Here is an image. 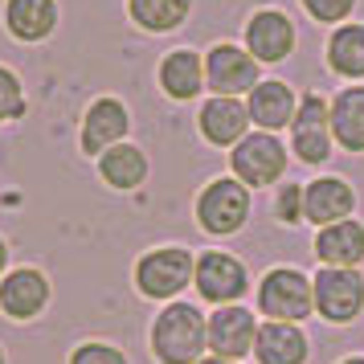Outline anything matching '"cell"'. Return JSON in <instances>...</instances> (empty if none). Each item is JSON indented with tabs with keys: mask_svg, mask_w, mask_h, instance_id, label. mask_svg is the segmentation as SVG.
Segmentation results:
<instances>
[{
	"mask_svg": "<svg viewBox=\"0 0 364 364\" xmlns=\"http://www.w3.org/2000/svg\"><path fill=\"white\" fill-rule=\"evenodd\" d=\"M209 348V319L193 303H168L151 323V352L160 364H197Z\"/></svg>",
	"mask_w": 364,
	"mask_h": 364,
	"instance_id": "obj_1",
	"label": "cell"
},
{
	"mask_svg": "<svg viewBox=\"0 0 364 364\" xmlns=\"http://www.w3.org/2000/svg\"><path fill=\"white\" fill-rule=\"evenodd\" d=\"M197 274V258L181 246H160L148 250L135 262V287L148 299H176Z\"/></svg>",
	"mask_w": 364,
	"mask_h": 364,
	"instance_id": "obj_2",
	"label": "cell"
},
{
	"mask_svg": "<svg viewBox=\"0 0 364 364\" xmlns=\"http://www.w3.org/2000/svg\"><path fill=\"white\" fill-rule=\"evenodd\" d=\"M258 307L262 315H270L274 323H299V319H307L315 307V287L299 270H270L258 287Z\"/></svg>",
	"mask_w": 364,
	"mask_h": 364,
	"instance_id": "obj_3",
	"label": "cell"
},
{
	"mask_svg": "<svg viewBox=\"0 0 364 364\" xmlns=\"http://www.w3.org/2000/svg\"><path fill=\"white\" fill-rule=\"evenodd\" d=\"M233 176L250 188H266V184H274L287 172V148H282L279 139L270 132H254L246 135L242 144H233Z\"/></svg>",
	"mask_w": 364,
	"mask_h": 364,
	"instance_id": "obj_4",
	"label": "cell"
},
{
	"mask_svg": "<svg viewBox=\"0 0 364 364\" xmlns=\"http://www.w3.org/2000/svg\"><path fill=\"white\" fill-rule=\"evenodd\" d=\"M246 217H250V193L242 181L221 176V181L205 184V193L197 197V221L200 230L209 233H237L246 225Z\"/></svg>",
	"mask_w": 364,
	"mask_h": 364,
	"instance_id": "obj_5",
	"label": "cell"
},
{
	"mask_svg": "<svg viewBox=\"0 0 364 364\" xmlns=\"http://www.w3.org/2000/svg\"><path fill=\"white\" fill-rule=\"evenodd\" d=\"M315 287V307L323 319L331 323H348L356 319L364 307V279L352 270V266H323L319 279L311 282Z\"/></svg>",
	"mask_w": 364,
	"mask_h": 364,
	"instance_id": "obj_6",
	"label": "cell"
},
{
	"mask_svg": "<svg viewBox=\"0 0 364 364\" xmlns=\"http://www.w3.org/2000/svg\"><path fill=\"white\" fill-rule=\"evenodd\" d=\"M50 279L37 266H17L0 279V311L17 323H29L50 307Z\"/></svg>",
	"mask_w": 364,
	"mask_h": 364,
	"instance_id": "obj_7",
	"label": "cell"
},
{
	"mask_svg": "<svg viewBox=\"0 0 364 364\" xmlns=\"http://www.w3.org/2000/svg\"><path fill=\"white\" fill-rule=\"evenodd\" d=\"M205 82L213 95H225V99H237L258 86V62L250 50H237V46H213L205 53Z\"/></svg>",
	"mask_w": 364,
	"mask_h": 364,
	"instance_id": "obj_8",
	"label": "cell"
},
{
	"mask_svg": "<svg viewBox=\"0 0 364 364\" xmlns=\"http://www.w3.org/2000/svg\"><path fill=\"white\" fill-rule=\"evenodd\" d=\"M197 295L205 303H217V307H225V303H237V299L246 295V266L230 258V254H221V250H209V254H200L197 258Z\"/></svg>",
	"mask_w": 364,
	"mask_h": 364,
	"instance_id": "obj_9",
	"label": "cell"
},
{
	"mask_svg": "<svg viewBox=\"0 0 364 364\" xmlns=\"http://www.w3.org/2000/svg\"><path fill=\"white\" fill-rule=\"evenodd\" d=\"M132 132V115H127V107L111 95H102L86 107L82 115V151L86 156H102V151H111L115 144H123V135Z\"/></svg>",
	"mask_w": 364,
	"mask_h": 364,
	"instance_id": "obj_10",
	"label": "cell"
},
{
	"mask_svg": "<svg viewBox=\"0 0 364 364\" xmlns=\"http://www.w3.org/2000/svg\"><path fill=\"white\" fill-rule=\"evenodd\" d=\"M295 156L303 164H323L331 156V111L319 95H307L295 111Z\"/></svg>",
	"mask_w": 364,
	"mask_h": 364,
	"instance_id": "obj_11",
	"label": "cell"
},
{
	"mask_svg": "<svg viewBox=\"0 0 364 364\" xmlns=\"http://www.w3.org/2000/svg\"><path fill=\"white\" fill-rule=\"evenodd\" d=\"M258 340V323H254V315L246 307H237V303H225V307H217L209 315V352L221 356V360H237V356H246L250 348Z\"/></svg>",
	"mask_w": 364,
	"mask_h": 364,
	"instance_id": "obj_12",
	"label": "cell"
},
{
	"mask_svg": "<svg viewBox=\"0 0 364 364\" xmlns=\"http://www.w3.org/2000/svg\"><path fill=\"white\" fill-rule=\"evenodd\" d=\"M246 46L254 53V62H287L295 50V25L274 9H262L246 25Z\"/></svg>",
	"mask_w": 364,
	"mask_h": 364,
	"instance_id": "obj_13",
	"label": "cell"
},
{
	"mask_svg": "<svg viewBox=\"0 0 364 364\" xmlns=\"http://www.w3.org/2000/svg\"><path fill=\"white\" fill-rule=\"evenodd\" d=\"M250 127V107L242 99H225L217 95L200 107V135L217 144V148H230V144H242Z\"/></svg>",
	"mask_w": 364,
	"mask_h": 364,
	"instance_id": "obj_14",
	"label": "cell"
},
{
	"mask_svg": "<svg viewBox=\"0 0 364 364\" xmlns=\"http://www.w3.org/2000/svg\"><path fill=\"white\" fill-rule=\"evenodd\" d=\"M4 29L25 46L46 41L58 29V0H4Z\"/></svg>",
	"mask_w": 364,
	"mask_h": 364,
	"instance_id": "obj_15",
	"label": "cell"
},
{
	"mask_svg": "<svg viewBox=\"0 0 364 364\" xmlns=\"http://www.w3.org/2000/svg\"><path fill=\"white\" fill-rule=\"evenodd\" d=\"M352 205H356V193L348 188L344 181H336V176H323V181H315L303 188V217L315 221V225H336V221H344L352 213Z\"/></svg>",
	"mask_w": 364,
	"mask_h": 364,
	"instance_id": "obj_16",
	"label": "cell"
},
{
	"mask_svg": "<svg viewBox=\"0 0 364 364\" xmlns=\"http://www.w3.org/2000/svg\"><path fill=\"white\" fill-rule=\"evenodd\" d=\"M160 86H164L168 99H197L200 86H205V58L193 50H172L160 62Z\"/></svg>",
	"mask_w": 364,
	"mask_h": 364,
	"instance_id": "obj_17",
	"label": "cell"
},
{
	"mask_svg": "<svg viewBox=\"0 0 364 364\" xmlns=\"http://www.w3.org/2000/svg\"><path fill=\"white\" fill-rule=\"evenodd\" d=\"M258 364H303L307 360V336L295 323H262L254 340Z\"/></svg>",
	"mask_w": 364,
	"mask_h": 364,
	"instance_id": "obj_18",
	"label": "cell"
},
{
	"mask_svg": "<svg viewBox=\"0 0 364 364\" xmlns=\"http://www.w3.org/2000/svg\"><path fill=\"white\" fill-rule=\"evenodd\" d=\"M315 254L328 266H356L364 258V225L360 221H336L323 225L315 237Z\"/></svg>",
	"mask_w": 364,
	"mask_h": 364,
	"instance_id": "obj_19",
	"label": "cell"
},
{
	"mask_svg": "<svg viewBox=\"0 0 364 364\" xmlns=\"http://www.w3.org/2000/svg\"><path fill=\"white\" fill-rule=\"evenodd\" d=\"M250 119L266 127V132H274V127H287L291 119H295V95H291V86L287 82H258L250 90Z\"/></svg>",
	"mask_w": 364,
	"mask_h": 364,
	"instance_id": "obj_20",
	"label": "cell"
},
{
	"mask_svg": "<svg viewBox=\"0 0 364 364\" xmlns=\"http://www.w3.org/2000/svg\"><path fill=\"white\" fill-rule=\"evenodd\" d=\"M99 176L111 188H119V193H132V188H139L148 181V156L135 144H115L111 151L99 156Z\"/></svg>",
	"mask_w": 364,
	"mask_h": 364,
	"instance_id": "obj_21",
	"label": "cell"
},
{
	"mask_svg": "<svg viewBox=\"0 0 364 364\" xmlns=\"http://www.w3.org/2000/svg\"><path fill=\"white\" fill-rule=\"evenodd\" d=\"M331 135L348 151H364V86H348L331 99Z\"/></svg>",
	"mask_w": 364,
	"mask_h": 364,
	"instance_id": "obj_22",
	"label": "cell"
},
{
	"mask_svg": "<svg viewBox=\"0 0 364 364\" xmlns=\"http://www.w3.org/2000/svg\"><path fill=\"white\" fill-rule=\"evenodd\" d=\"M127 13L148 33H172L193 13V0H127Z\"/></svg>",
	"mask_w": 364,
	"mask_h": 364,
	"instance_id": "obj_23",
	"label": "cell"
},
{
	"mask_svg": "<svg viewBox=\"0 0 364 364\" xmlns=\"http://www.w3.org/2000/svg\"><path fill=\"white\" fill-rule=\"evenodd\" d=\"M328 62L336 74L364 78V25H344L328 41Z\"/></svg>",
	"mask_w": 364,
	"mask_h": 364,
	"instance_id": "obj_24",
	"label": "cell"
},
{
	"mask_svg": "<svg viewBox=\"0 0 364 364\" xmlns=\"http://www.w3.org/2000/svg\"><path fill=\"white\" fill-rule=\"evenodd\" d=\"M29 111V99H25V86L9 66H0V123H17Z\"/></svg>",
	"mask_w": 364,
	"mask_h": 364,
	"instance_id": "obj_25",
	"label": "cell"
},
{
	"mask_svg": "<svg viewBox=\"0 0 364 364\" xmlns=\"http://www.w3.org/2000/svg\"><path fill=\"white\" fill-rule=\"evenodd\" d=\"M70 364H127V356L111 344H99V340H90V344H78L70 352Z\"/></svg>",
	"mask_w": 364,
	"mask_h": 364,
	"instance_id": "obj_26",
	"label": "cell"
},
{
	"mask_svg": "<svg viewBox=\"0 0 364 364\" xmlns=\"http://www.w3.org/2000/svg\"><path fill=\"white\" fill-rule=\"evenodd\" d=\"M274 213H279V221H287V225H295L299 217H303V188H299V184H282L279 188Z\"/></svg>",
	"mask_w": 364,
	"mask_h": 364,
	"instance_id": "obj_27",
	"label": "cell"
},
{
	"mask_svg": "<svg viewBox=\"0 0 364 364\" xmlns=\"http://www.w3.org/2000/svg\"><path fill=\"white\" fill-rule=\"evenodd\" d=\"M352 4H356V0H303V9H307L315 21H323V25L344 21L348 13H352Z\"/></svg>",
	"mask_w": 364,
	"mask_h": 364,
	"instance_id": "obj_28",
	"label": "cell"
},
{
	"mask_svg": "<svg viewBox=\"0 0 364 364\" xmlns=\"http://www.w3.org/2000/svg\"><path fill=\"white\" fill-rule=\"evenodd\" d=\"M4 274H9V242L0 237V279H4Z\"/></svg>",
	"mask_w": 364,
	"mask_h": 364,
	"instance_id": "obj_29",
	"label": "cell"
},
{
	"mask_svg": "<svg viewBox=\"0 0 364 364\" xmlns=\"http://www.w3.org/2000/svg\"><path fill=\"white\" fill-rule=\"evenodd\" d=\"M197 364H237V360H221V356H209V360H197Z\"/></svg>",
	"mask_w": 364,
	"mask_h": 364,
	"instance_id": "obj_30",
	"label": "cell"
},
{
	"mask_svg": "<svg viewBox=\"0 0 364 364\" xmlns=\"http://www.w3.org/2000/svg\"><path fill=\"white\" fill-rule=\"evenodd\" d=\"M344 364H364V356H352V360H344Z\"/></svg>",
	"mask_w": 364,
	"mask_h": 364,
	"instance_id": "obj_31",
	"label": "cell"
},
{
	"mask_svg": "<svg viewBox=\"0 0 364 364\" xmlns=\"http://www.w3.org/2000/svg\"><path fill=\"white\" fill-rule=\"evenodd\" d=\"M0 364H9V356H4V348H0Z\"/></svg>",
	"mask_w": 364,
	"mask_h": 364,
	"instance_id": "obj_32",
	"label": "cell"
}]
</instances>
